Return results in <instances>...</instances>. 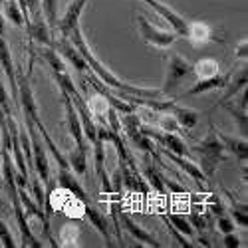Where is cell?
<instances>
[{"mask_svg":"<svg viewBox=\"0 0 248 248\" xmlns=\"http://www.w3.org/2000/svg\"><path fill=\"white\" fill-rule=\"evenodd\" d=\"M79 226H76L74 222H68L60 229V236H58V246H79Z\"/></svg>","mask_w":248,"mask_h":248,"instance_id":"obj_25","label":"cell"},{"mask_svg":"<svg viewBox=\"0 0 248 248\" xmlns=\"http://www.w3.org/2000/svg\"><path fill=\"white\" fill-rule=\"evenodd\" d=\"M209 213H211V215H217V217L224 215V206H222V202L218 201V197H213V199H211V206H209Z\"/></svg>","mask_w":248,"mask_h":248,"instance_id":"obj_37","label":"cell"},{"mask_svg":"<svg viewBox=\"0 0 248 248\" xmlns=\"http://www.w3.org/2000/svg\"><path fill=\"white\" fill-rule=\"evenodd\" d=\"M217 229L222 232V234H226V232H234V220L229 217V215H220L218 218H217Z\"/></svg>","mask_w":248,"mask_h":248,"instance_id":"obj_34","label":"cell"},{"mask_svg":"<svg viewBox=\"0 0 248 248\" xmlns=\"http://www.w3.org/2000/svg\"><path fill=\"white\" fill-rule=\"evenodd\" d=\"M163 183H165V187H169L173 193H181V195H185V193H187V191H185V189L181 187L179 183H175L173 179H165V177H163Z\"/></svg>","mask_w":248,"mask_h":248,"instance_id":"obj_39","label":"cell"},{"mask_svg":"<svg viewBox=\"0 0 248 248\" xmlns=\"http://www.w3.org/2000/svg\"><path fill=\"white\" fill-rule=\"evenodd\" d=\"M93 163H95V173L101 181V191L106 195H111L113 189H111V181H109V175L106 171V141L101 139H95L93 143Z\"/></svg>","mask_w":248,"mask_h":248,"instance_id":"obj_11","label":"cell"},{"mask_svg":"<svg viewBox=\"0 0 248 248\" xmlns=\"http://www.w3.org/2000/svg\"><path fill=\"white\" fill-rule=\"evenodd\" d=\"M187 38L191 40L193 46H204V44H209L211 40H218L215 36V28L206 22H189Z\"/></svg>","mask_w":248,"mask_h":248,"instance_id":"obj_17","label":"cell"},{"mask_svg":"<svg viewBox=\"0 0 248 248\" xmlns=\"http://www.w3.org/2000/svg\"><path fill=\"white\" fill-rule=\"evenodd\" d=\"M226 197H229V201H231V213H232L234 224L244 226V229H246V226H248V206L244 202H238L232 197V193H226Z\"/></svg>","mask_w":248,"mask_h":248,"instance_id":"obj_26","label":"cell"},{"mask_svg":"<svg viewBox=\"0 0 248 248\" xmlns=\"http://www.w3.org/2000/svg\"><path fill=\"white\" fill-rule=\"evenodd\" d=\"M38 52H40V56H42V60L46 62L48 66H50V70H52V72H58V74L68 72V70H66V62H64V58H62L54 48L44 46L42 50H38Z\"/></svg>","mask_w":248,"mask_h":248,"instance_id":"obj_23","label":"cell"},{"mask_svg":"<svg viewBox=\"0 0 248 248\" xmlns=\"http://www.w3.org/2000/svg\"><path fill=\"white\" fill-rule=\"evenodd\" d=\"M191 74H195L191 62L181 58L179 54H171L169 62H167V74H165V84L161 88V93L163 95H171L181 86V81L187 79Z\"/></svg>","mask_w":248,"mask_h":248,"instance_id":"obj_3","label":"cell"},{"mask_svg":"<svg viewBox=\"0 0 248 248\" xmlns=\"http://www.w3.org/2000/svg\"><path fill=\"white\" fill-rule=\"evenodd\" d=\"M246 81H248V68L244 66V68H240L236 74H234V78H232V81H231V86L226 88V92H224V95L220 97V101H218V106H222L224 101H231L236 93H242L244 92V88H246Z\"/></svg>","mask_w":248,"mask_h":248,"instance_id":"obj_19","label":"cell"},{"mask_svg":"<svg viewBox=\"0 0 248 248\" xmlns=\"http://www.w3.org/2000/svg\"><path fill=\"white\" fill-rule=\"evenodd\" d=\"M68 163L74 171L76 177H84L88 171V151H81V149H72L68 155Z\"/></svg>","mask_w":248,"mask_h":248,"instance_id":"obj_22","label":"cell"},{"mask_svg":"<svg viewBox=\"0 0 248 248\" xmlns=\"http://www.w3.org/2000/svg\"><path fill=\"white\" fill-rule=\"evenodd\" d=\"M215 133L218 135V139L222 141V145L226 151H231L240 163H246L248 159V143H246V137H232V135H226L224 131L217 129L215 127Z\"/></svg>","mask_w":248,"mask_h":248,"instance_id":"obj_16","label":"cell"},{"mask_svg":"<svg viewBox=\"0 0 248 248\" xmlns=\"http://www.w3.org/2000/svg\"><path fill=\"white\" fill-rule=\"evenodd\" d=\"M159 163H161V159H159V155L155 153V155H151V159L147 157V167H145V179H147V183H149V187H153L159 195H163L165 193V183H163V171H161V167H159Z\"/></svg>","mask_w":248,"mask_h":248,"instance_id":"obj_18","label":"cell"},{"mask_svg":"<svg viewBox=\"0 0 248 248\" xmlns=\"http://www.w3.org/2000/svg\"><path fill=\"white\" fill-rule=\"evenodd\" d=\"M0 66L6 72V78H8V84H10V97L18 103V86H16V70H14V60H12V52H10V46L6 42L4 34H0Z\"/></svg>","mask_w":248,"mask_h":248,"instance_id":"obj_10","label":"cell"},{"mask_svg":"<svg viewBox=\"0 0 248 248\" xmlns=\"http://www.w3.org/2000/svg\"><path fill=\"white\" fill-rule=\"evenodd\" d=\"M54 50L64 58V60H68L70 64L78 70V72H88L90 68H88V64H86V60H84V56L79 54V50L70 42V38H66V36H60L58 40H54Z\"/></svg>","mask_w":248,"mask_h":248,"instance_id":"obj_8","label":"cell"},{"mask_svg":"<svg viewBox=\"0 0 248 248\" xmlns=\"http://www.w3.org/2000/svg\"><path fill=\"white\" fill-rule=\"evenodd\" d=\"M222 106H224L226 111H229V113L234 117L236 125H238V131H242V135L246 137V129H248V123H246V109H242V108H234V106H231L229 101H224Z\"/></svg>","mask_w":248,"mask_h":248,"instance_id":"obj_29","label":"cell"},{"mask_svg":"<svg viewBox=\"0 0 248 248\" xmlns=\"http://www.w3.org/2000/svg\"><path fill=\"white\" fill-rule=\"evenodd\" d=\"M159 151H161V155L163 157H167L169 161H173V163H177L179 167L187 173L193 181H197V185L202 189L204 187V181H206V177L202 175V171L197 167V163H193L191 159H187V157H183V155H177V153H171V151H167V149H163V147H159Z\"/></svg>","mask_w":248,"mask_h":248,"instance_id":"obj_14","label":"cell"},{"mask_svg":"<svg viewBox=\"0 0 248 248\" xmlns=\"http://www.w3.org/2000/svg\"><path fill=\"white\" fill-rule=\"evenodd\" d=\"M193 226H197L199 232H204L209 229V215H201V213H191V220H189Z\"/></svg>","mask_w":248,"mask_h":248,"instance_id":"obj_33","label":"cell"},{"mask_svg":"<svg viewBox=\"0 0 248 248\" xmlns=\"http://www.w3.org/2000/svg\"><path fill=\"white\" fill-rule=\"evenodd\" d=\"M167 220L175 226V229L179 231V232H183L185 236H193L195 234V229H193V224L185 218V217H181V215H169L167 217Z\"/></svg>","mask_w":248,"mask_h":248,"instance_id":"obj_30","label":"cell"},{"mask_svg":"<svg viewBox=\"0 0 248 248\" xmlns=\"http://www.w3.org/2000/svg\"><path fill=\"white\" fill-rule=\"evenodd\" d=\"M0 202H2V199H0Z\"/></svg>","mask_w":248,"mask_h":248,"instance_id":"obj_41","label":"cell"},{"mask_svg":"<svg viewBox=\"0 0 248 248\" xmlns=\"http://www.w3.org/2000/svg\"><path fill=\"white\" fill-rule=\"evenodd\" d=\"M88 4V0H74V2L68 6L64 18H58V30H60V36H66L72 32V28H76L79 24V16L84 12Z\"/></svg>","mask_w":248,"mask_h":248,"instance_id":"obj_13","label":"cell"},{"mask_svg":"<svg viewBox=\"0 0 248 248\" xmlns=\"http://www.w3.org/2000/svg\"><path fill=\"white\" fill-rule=\"evenodd\" d=\"M139 129L145 133L147 137H151L153 141H157L163 149H167V151H171V153H177V155H183V157H189V155H191L187 143H185L181 137H177L175 133H171V131L157 129V127L147 125V123H143V121H141Z\"/></svg>","mask_w":248,"mask_h":248,"instance_id":"obj_4","label":"cell"},{"mask_svg":"<svg viewBox=\"0 0 248 248\" xmlns=\"http://www.w3.org/2000/svg\"><path fill=\"white\" fill-rule=\"evenodd\" d=\"M60 92H62V101H64V111H66L68 131H70V135H72V139H74V143H76V149L88 151V147H86V135H84V129H81L79 115H78V111H76V108H74V103H72L68 92H66V90H62V88H60Z\"/></svg>","mask_w":248,"mask_h":248,"instance_id":"obj_6","label":"cell"},{"mask_svg":"<svg viewBox=\"0 0 248 248\" xmlns=\"http://www.w3.org/2000/svg\"><path fill=\"white\" fill-rule=\"evenodd\" d=\"M167 222H169V220H167ZM169 231H171V234H173V236H175V238H177V240H179V242H181L183 246H187V248H193V244H191V242H187V240H185V238L181 236V232H179V231L175 229V226H173L171 222H169Z\"/></svg>","mask_w":248,"mask_h":248,"instance_id":"obj_40","label":"cell"},{"mask_svg":"<svg viewBox=\"0 0 248 248\" xmlns=\"http://www.w3.org/2000/svg\"><path fill=\"white\" fill-rule=\"evenodd\" d=\"M137 24H139V32H141V38L145 40L147 44H153L155 48H169L177 42L179 34L175 30H163V28H157L153 26L147 18L143 16H137Z\"/></svg>","mask_w":248,"mask_h":248,"instance_id":"obj_5","label":"cell"},{"mask_svg":"<svg viewBox=\"0 0 248 248\" xmlns=\"http://www.w3.org/2000/svg\"><path fill=\"white\" fill-rule=\"evenodd\" d=\"M119 224H121V229L123 231H127L135 240H139V242H143V244H147V246H155V248H159V246H163L151 232H147L143 226H139L127 213H119Z\"/></svg>","mask_w":248,"mask_h":248,"instance_id":"obj_12","label":"cell"},{"mask_svg":"<svg viewBox=\"0 0 248 248\" xmlns=\"http://www.w3.org/2000/svg\"><path fill=\"white\" fill-rule=\"evenodd\" d=\"M193 70H195L197 78H211V76H217V74L220 72L218 62L213 60V58H202V60H199L197 64H193Z\"/></svg>","mask_w":248,"mask_h":248,"instance_id":"obj_27","label":"cell"},{"mask_svg":"<svg viewBox=\"0 0 248 248\" xmlns=\"http://www.w3.org/2000/svg\"><path fill=\"white\" fill-rule=\"evenodd\" d=\"M234 54H236V58H240V60L244 58V60H246V56H248V42H246V38L238 42V46H236Z\"/></svg>","mask_w":248,"mask_h":248,"instance_id":"obj_38","label":"cell"},{"mask_svg":"<svg viewBox=\"0 0 248 248\" xmlns=\"http://www.w3.org/2000/svg\"><path fill=\"white\" fill-rule=\"evenodd\" d=\"M2 14L14 26H18V28L24 26V14H22V8H20V4H18V0H4Z\"/></svg>","mask_w":248,"mask_h":248,"instance_id":"obj_24","label":"cell"},{"mask_svg":"<svg viewBox=\"0 0 248 248\" xmlns=\"http://www.w3.org/2000/svg\"><path fill=\"white\" fill-rule=\"evenodd\" d=\"M145 4H149L163 20H167L171 24V28L181 36V38H187V32H189V20L183 18L179 12H175L173 8H169L167 4H163L161 0H143Z\"/></svg>","mask_w":248,"mask_h":248,"instance_id":"obj_7","label":"cell"},{"mask_svg":"<svg viewBox=\"0 0 248 248\" xmlns=\"http://www.w3.org/2000/svg\"><path fill=\"white\" fill-rule=\"evenodd\" d=\"M222 242H224V246H226V248H240V246H242V240H240L234 232H226Z\"/></svg>","mask_w":248,"mask_h":248,"instance_id":"obj_36","label":"cell"},{"mask_svg":"<svg viewBox=\"0 0 248 248\" xmlns=\"http://www.w3.org/2000/svg\"><path fill=\"white\" fill-rule=\"evenodd\" d=\"M40 6H42V14L48 26H58V0H40Z\"/></svg>","mask_w":248,"mask_h":248,"instance_id":"obj_28","label":"cell"},{"mask_svg":"<svg viewBox=\"0 0 248 248\" xmlns=\"http://www.w3.org/2000/svg\"><path fill=\"white\" fill-rule=\"evenodd\" d=\"M197 157H199V169L202 171V175L209 179L215 175L217 167L226 159V149L222 145V141L218 139V135L215 133V127L211 125L209 133H206L193 151Z\"/></svg>","mask_w":248,"mask_h":248,"instance_id":"obj_2","label":"cell"},{"mask_svg":"<svg viewBox=\"0 0 248 248\" xmlns=\"http://www.w3.org/2000/svg\"><path fill=\"white\" fill-rule=\"evenodd\" d=\"M70 42L79 50V54L84 56L86 64L90 68V72H93L103 84L108 88H113V90H119L121 93H129V95H137V97H161V90H151V88H139V86H131V84H125V81H121L117 76L111 74L109 68H106L101 64V62L93 56V52L90 50L88 42H86V36L81 32V26L78 24L76 28H72V32L68 34Z\"/></svg>","mask_w":248,"mask_h":248,"instance_id":"obj_1","label":"cell"},{"mask_svg":"<svg viewBox=\"0 0 248 248\" xmlns=\"http://www.w3.org/2000/svg\"><path fill=\"white\" fill-rule=\"evenodd\" d=\"M18 197H20V202H22L24 215L26 217H34V218H38L40 222L44 224V209H40L38 202L34 199H30V195L24 191V187H18Z\"/></svg>","mask_w":248,"mask_h":248,"instance_id":"obj_21","label":"cell"},{"mask_svg":"<svg viewBox=\"0 0 248 248\" xmlns=\"http://www.w3.org/2000/svg\"><path fill=\"white\" fill-rule=\"evenodd\" d=\"M171 115L177 119V123L185 129V131H191L195 125H197V121H199V113L195 109H189V108H181L175 103V108L171 111Z\"/></svg>","mask_w":248,"mask_h":248,"instance_id":"obj_20","label":"cell"},{"mask_svg":"<svg viewBox=\"0 0 248 248\" xmlns=\"http://www.w3.org/2000/svg\"><path fill=\"white\" fill-rule=\"evenodd\" d=\"M157 115H159V125H161V129L171 131V133L181 131V125H179L177 119H175L171 113H157Z\"/></svg>","mask_w":248,"mask_h":248,"instance_id":"obj_31","label":"cell"},{"mask_svg":"<svg viewBox=\"0 0 248 248\" xmlns=\"http://www.w3.org/2000/svg\"><path fill=\"white\" fill-rule=\"evenodd\" d=\"M226 84H229V76H224L220 72L217 76H211V78H199L193 84V88L185 92L183 97H193L199 93H206L211 90H222V88H226Z\"/></svg>","mask_w":248,"mask_h":248,"instance_id":"obj_15","label":"cell"},{"mask_svg":"<svg viewBox=\"0 0 248 248\" xmlns=\"http://www.w3.org/2000/svg\"><path fill=\"white\" fill-rule=\"evenodd\" d=\"M10 99L12 97L6 93V86L0 81V109H2L6 115H14L12 113V108H10Z\"/></svg>","mask_w":248,"mask_h":248,"instance_id":"obj_35","label":"cell"},{"mask_svg":"<svg viewBox=\"0 0 248 248\" xmlns=\"http://www.w3.org/2000/svg\"><path fill=\"white\" fill-rule=\"evenodd\" d=\"M28 36L32 42H38V44H42V46H48V48H54V40L50 36V26L46 22V18L44 14H36L28 20V24L24 26Z\"/></svg>","mask_w":248,"mask_h":248,"instance_id":"obj_9","label":"cell"},{"mask_svg":"<svg viewBox=\"0 0 248 248\" xmlns=\"http://www.w3.org/2000/svg\"><path fill=\"white\" fill-rule=\"evenodd\" d=\"M0 242H2L4 248H16L18 246L14 236H12V232H10V229H8V224L4 220H0Z\"/></svg>","mask_w":248,"mask_h":248,"instance_id":"obj_32","label":"cell"}]
</instances>
